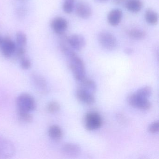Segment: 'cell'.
Masks as SVG:
<instances>
[{
  "label": "cell",
  "mask_w": 159,
  "mask_h": 159,
  "mask_svg": "<svg viewBox=\"0 0 159 159\" xmlns=\"http://www.w3.org/2000/svg\"><path fill=\"white\" fill-rule=\"evenodd\" d=\"M75 9L76 15L82 19H88L92 15V8L86 2L80 1L77 2Z\"/></svg>",
  "instance_id": "obj_10"
},
{
  "label": "cell",
  "mask_w": 159,
  "mask_h": 159,
  "mask_svg": "<svg viewBox=\"0 0 159 159\" xmlns=\"http://www.w3.org/2000/svg\"><path fill=\"white\" fill-rule=\"evenodd\" d=\"M128 0H112L113 3L116 5L125 6Z\"/></svg>",
  "instance_id": "obj_27"
},
{
  "label": "cell",
  "mask_w": 159,
  "mask_h": 159,
  "mask_svg": "<svg viewBox=\"0 0 159 159\" xmlns=\"http://www.w3.org/2000/svg\"><path fill=\"white\" fill-rule=\"evenodd\" d=\"M123 12L121 10L116 9L112 10L108 15V21L112 26H118L122 19Z\"/></svg>",
  "instance_id": "obj_15"
},
{
  "label": "cell",
  "mask_w": 159,
  "mask_h": 159,
  "mask_svg": "<svg viewBox=\"0 0 159 159\" xmlns=\"http://www.w3.org/2000/svg\"><path fill=\"white\" fill-rule=\"evenodd\" d=\"M18 110L31 112L35 110L36 103L32 96L26 93H24L17 97L16 100Z\"/></svg>",
  "instance_id": "obj_2"
},
{
  "label": "cell",
  "mask_w": 159,
  "mask_h": 159,
  "mask_svg": "<svg viewBox=\"0 0 159 159\" xmlns=\"http://www.w3.org/2000/svg\"><path fill=\"white\" fill-rule=\"evenodd\" d=\"M16 47L25 48L27 43V37L25 33L22 31H18L16 32Z\"/></svg>",
  "instance_id": "obj_20"
},
{
  "label": "cell",
  "mask_w": 159,
  "mask_h": 159,
  "mask_svg": "<svg viewBox=\"0 0 159 159\" xmlns=\"http://www.w3.org/2000/svg\"><path fill=\"white\" fill-rule=\"evenodd\" d=\"M19 60H20V66L23 69L27 70L31 67V61L28 57L25 56L20 58Z\"/></svg>",
  "instance_id": "obj_24"
},
{
  "label": "cell",
  "mask_w": 159,
  "mask_h": 159,
  "mask_svg": "<svg viewBox=\"0 0 159 159\" xmlns=\"http://www.w3.org/2000/svg\"><path fill=\"white\" fill-rule=\"evenodd\" d=\"M0 48L2 55L6 58H10L14 55L16 45L15 43L10 38L5 37L3 38Z\"/></svg>",
  "instance_id": "obj_8"
},
{
  "label": "cell",
  "mask_w": 159,
  "mask_h": 159,
  "mask_svg": "<svg viewBox=\"0 0 159 159\" xmlns=\"http://www.w3.org/2000/svg\"><path fill=\"white\" fill-rule=\"evenodd\" d=\"M98 42L103 48L108 51H113L117 48L118 41L115 36L108 31L99 32L98 36Z\"/></svg>",
  "instance_id": "obj_3"
},
{
  "label": "cell",
  "mask_w": 159,
  "mask_h": 159,
  "mask_svg": "<svg viewBox=\"0 0 159 159\" xmlns=\"http://www.w3.org/2000/svg\"><path fill=\"white\" fill-rule=\"evenodd\" d=\"M145 19L149 25H155L158 23V15L155 11L152 9H148L145 13Z\"/></svg>",
  "instance_id": "obj_19"
},
{
  "label": "cell",
  "mask_w": 159,
  "mask_h": 159,
  "mask_svg": "<svg viewBox=\"0 0 159 159\" xmlns=\"http://www.w3.org/2000/svg\"><path fill=\"white\" fill-rule=\"evenodd\" d=\"M20 1H27V0H20Z\"/></svg>",
  "instance_id": "obj_32"
},
{
  "label": "cell",
  "mask_w": 159,
  "mask_h": 159,
  "mask_svg": "<svg viewBox=\"0 0 159 159\" xmlns=\"http://www.w3.org/2000/svg\"><path fill=\"white\" fill-rule=\"evenodd\" d=\"M149 132L152 134H156L159 132V123L158 121L153 122L151 124L149 125Z\"/></svg>",
  "instance_id": "obj_25"
},
{
  "label": "cell",
  "mask_w": 159,
  "mask_h": 159,
  "mask_svg": "<svg viewBox=\"0 0 159 159\" xmlns=\"http://www.w3.org/2000/svg\"><path fill=\"white\" fill-rule=\"evenodd\" d=\"M125 7L129 11L136 13L141 11L142 3L140 0H128Z\"/></svg>",
  "instance_id": "obj_16"
},
{
  "label": "cell",
  "mask_w": 159,
  "mask_h": 159,
  "mask_svg": "<svg viewBox=\"0 0 159 159\" xmlns=\"http://www.w3.org/2000/svg\"><path fill=\"white\" fill-rule=\"evenodd\" d=\"M15 152V147L12 142L0 135V158H11Z\"/></svg>",
  "instance_id": "obj_5"
},
{
  "label": "cell",
  "mask_w": 159,
  "mask_h": 159,
  "mask_svg": "<svg viewBox=\"0 0 159 159\" xmlns=\"http://www.w3.org/2000/svg\"><path fill=\"white\" fill-rule=\"evenodd\" d=\"M63 154L69 156H76L80 153L81 149L78 144L73 143H66L61 148Z\"/></svg>",
  "instance_id": "obj_13"
},
{
  "label": "cell",
  "mask_w": 159,
  "mask_h": 159,
  "mask_svg": "<svg viewBox=\"0 0 159 159\" xmlns=\"http://www.w3.org/2000/svg\"><path fill=\"white\" fill-rule=\"evenodd\" d=\"M67 42L73 50L80 51L83 50L86 45V40L82 35L73 34L67 38Z\"/></svg>",
  "instance_id": "obj_9"
},
{
  "label": "cell",
  "mask_w": 159,
  "mask_h": 159,
  "mask_svg": "<svg viewBox=\"0 0 159 159\" xmlns=\"http://www.w3.org/2000/svg\"><path fill=\"white\" fill-rule=\"evenodd\" d=\"M48 134L51 139L54 140H59L63 137V132L57 125H52L49 127Z\"/></svg>",
  "instance_id": "obj_18"
},
{
  "label": "cell",
  "mask_w": 159,
  "mask_h": 159,
  "mask_svg": "<svg viewBox=\"0 0 159 159\" xmlns=\"http://www.w3.org/2000/svg\"><path fill=\"white\" fill-rule=\"evenodd\" d=\"M127 34L131 39L135 40H141L146 37V33L144 30L136 28L129 30Z\"/></svg>",
  "instance_id": "obj_17"
},
{
  "label": "cell",
  "mask_w": 159,
  "mask_h": 159,
  "mask_svg": "<svg viewBox=\"0 0 159 159\" xmlns=\"http://www.w3.org/2000/svg\"><path fill=\"white\" fill-rule=\"evenodd\" d=\"M3 38H2L1 36H0V46L1 45L2 43V41H3Z\"/></svg>",
  "instance_id": "obj_31"
},
{
  "label": "cell",
  "mask_w": 159,
  "mask_h": 159,
  "mask_svg": "<svg viewBox=\"0 0 159 159\" xmlns=\"http://www.w3.org/2000/svg\"><path fill=\"white\" fill-rule=\"evenodd\" d=\"M67 58L70 69L77 81L86 76L85 66L80 57L74 53Z\"/></svg>",
  "instance_id": "obj_1"
},
{
  "label": "cell",
  "mask_w": 159,
  "mask_h": 159,
  "mask_svg": "<svg viewBox=\"0 0 159 159\" xmlns=\"http://www.w3.org/2000/svg\"><path fill=\"white\" fill-rule=\"evenodd\" d=\"M46 109L49 113L54 114L57 113L60 111V106L58 102L56 101H52L47 105Z\"/></svg>",
  "instance_id": "obj_23"
},
{
  "label": "cell",
  "mask_w": 159,
  "mask_h": 159,
  "mask_svg": "<svg viewBox=\"0 0 159 159\" xmlns=\"http://www.w3.org/2000/svg\"><path fill=\"white\" fill-rule=\"evenodd\" d=\"M31 82L39 93L46 94L49 93V86L44 77L38 73L34 72L30 75Z\"/></svg>",
  "instance_id": "obj_7"
},
{
  "label": "cell",
  "mask_w": 159,
  "mask_h": 159,
  "mask_svg": "<svg viewBox=\"0 0 159 159\" xmlns=\"http://www.w3.org/2000/svg\"><path fill=\"white\" fill-rule=\"evenodd\" d=\"M135 93L139 96L143 98H148L150 96L152 93L151 88L149 86H145L139 89Z\"/></svg>",
  "instance_id": "obj_22"
},
{
  "label": "cell",
  "mask_w": 159,
  "mask_h": 159,
  "mask_svg": "<svg viewBox=\"0 0 159 159\" xmlns=\"http://www.w3.org/2000/svg\"><path fill=\"white\" fill-rule=\"evenodd\" d=\"M80 85V88L84 89L92 93H95L97 90V85L93 80L87 78L86 76L84 77L80 80L77 81Z\"/></svg>",
  "instance_id": "obj_14"
},
{
  "label": "cell",
  "mask_w": 159,
  "mask_h": 159,
  "mask_svg": "<svg viewBox=\"0 0 159 159\" xmlns=\"http://www.w3.org/2000/svg\"><path fill=\"white\" fill-rule=\"evenodd\" d=\"M95 2L99 3H104L108 2L109 0H94Z\"/></svg>",
  "instance_id": "obj_30"
},
{
  "label": "cell",
  "mask_w": 159,
  "mask_h": 159,
  "mask_svg": "<svg viewBox=\"0 0 159 159\" xmlns=\"http://www.w3.org/2000/svg\"><path fill=\"white\" fill-rule=\"evenodd\" d=\"M127 101L130 106L139 109L148 110L151 108V103L148 98L140 97L135 93L128 96Z\"/></svg>",
  "instance_id": "obj_6"
},
{
  "label": "cell",
  "mask_w": 159,
  "mask_h": 159,
  "mask_svg": "<svg viewBox=\"0 0 159 159\" xmlns=\"http://www.w3.org/2000/svg\"><path fill=\"white\" fill-rule=\"evenodd\" d=\"M84 125L88 131H94L100 128L102 125V119L98 113L90 112L85 115Z\"/></svg>",
  "instance_id": "obj_4"
},
{
  "label": "cell",
  "mask_w": 159,
  "mask_h": 159,
  "mask_svg": "<svg viewBox=\"0 0 159 159\" xmlns=\"http://www.w3.org/2000/svg\"><path fill=\"white\" fill-rule=\"evenodd\" d=\"M17 115L20 121L26 123H30L33 120V117L30 113V112L18 110Z\"/></svg>",
  "instance_id": "obj_21"
},
{
  "label": "cell",
  "mask_w": 159,
  "mask_h": 159,
  "mask_svg": "<svg viewBox=\"0 0 159 159\" xmlns=\"http://www.w3.org/2000/svg\"><path fill=\"white\" fill-rule=\"evenodd\" d=\"M26 53V49L25 47H16L15 52L14 55H15L16 57L18 59H20L22 57L25 56V55Z\"/></svg>",
  "instance_id": "obj_26"
},
{
  "label": "cell",
  "mask_w": 159,
  "mask_h": 159,
  "mask_svg": "<svg viewBox=\"0 0 159 159\" xmlns=\"http://www.w3.org/2000/svg\"><path fill=\"white\" fill-rule=\"evenodd\" d=\"M75 0H64V3L70 4V5H74V2Z\"/></svg>",
  "instance_id": "obj_29"
},
{
  "label": "cell",
  "mask_w": 159,
  "mask_h": 159,
  "mask_svg": "<svg viewBox=\"0 0 159 159\" xmlns=\"http://www.w3.org/2000/svg\"><path fill=\"white\" fill-rule=\"evenodd\" d=\"M133 52H134V51H133V49L129 48V47L125 48L124 50V52L126 54L128 55L132 54L133 53Z\"/></svg>",
  "instance_id": "obj_28"
},
{
  "label": "cell",
  "mask_w": 159,
  "mask_h": 159,
  "mask_svg": "<svg viewBox=\"0 0 159 159\" xmlns=\"http://www.w3.org/2000/svg\"><path fill=\"white\" fill-rule=\"evenodd\" d=\"M67 21L62 17H56L52 19L51 23V26L52 30L56 34L60 35L65 34L67 29Z\"/></svg>",
  "instance_id": "obj_11"
},
{
  "label": "cell",
  "mask_w": 159,
  "mask_h": 159,
  "mask_svg": "<svg viewBox=\"0 0 159 159\" xmlns=\"http://www.w3.org/2000/svg\"><path fill=\"white\" fill-rule=\"evenodd\" d=\"M76 96L79 101L86 105H93L95 102L94 94L82 88L77 89Z\"/></svg>",
  "instance_id": "obj_12"
}]
</instances>
